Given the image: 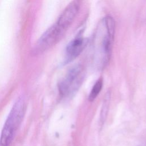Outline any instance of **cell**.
<instances>
[{"label":"cell","mask_w":146,"mask_h":146,"mask_svg":"<svg viewBox=\"0 0 146 146\" xmlns=\"http://www.w3.org/2000/svg\"><path fill=\"white\" fill-rule=\"evenodd\" d=\"M110 100V93L108 92L106 93V96L104 97V99L103 102L101 112H100V122L102 125L103 124L107 117V115L108 110L109 108Z\"/></svg>","instance_id":"7"},{"label":"cell","mask_w":146,"mask_h":146,"mask_svg":"<svg viewBox=\"0 0 146 146\" xmlns=\"http://www.w3.org/2000/svg\"><path fill=\"white\" fill-rule=\"evenodd\" d=\"M80 6V0H73L64 9L55 23L66 31L75 18Z\"/></svg>","instance_id":"5"},{"label":"cell","mask_w":146,"mask_h":146,"mask_svg":"<svg viewBox=\"0 0 146 146\" xmlns=\"http://www.w3.org/2000/svg\"><path fill=\"white\" fill-rule=\"evenodd\" d=\"M115 22L110 16L104 17L98 23L93 36L95 54L100 66L108 64L111 54L115 34Z\"/></svg>","instance_id":"1"},{"label":"cell","mask_w":146,"mask_h":146,"mask_svg":"<svg viewBox=\"0 0 146 146\" xmlns=\"http://www.w3.org/2000/svg\"><path fill=\"white\" fill-rule=\"evenodd\" d=\"M26 108L25 99L19 98L15 103L3 125L1 136L0 146H10L20 125Z\"/></svg>","instance_id":"2"},{"label":"cell","mask_w":146,"mask_h":146,"mask_svg":"<svg viewBox=\"0 0 146 146\" xmlns=\"http://www.w3.org/2000/svg\"><path fill=\"white\" fill-rule=\"evenodd\" d=\"M84 78L83 68L77 64L71 68L58 84L59 92L63 97L73 94L80 87Z\"/></svg>","instance_id":"3"},{"label":"cell","mask_w":146,"mask_h":146,"mask_svg":"<svg viewBox=\"0 0 146 146\" xmlns=\"http://www.w3.org/2000/svg\"><path fill=\"white\" fill-rule=\"evenodd\" d=\"M66 31L56 23H54L40 36L36 46V50L42 52L54 46L60 40Z\"/></svg>","instance_id":"4"},{"label":"cell","mask_w":146,"mask_h":146,"mask_svg":"<svg viewBox=\"0 0 146 146\" xmlns=\"http://www.w3.org/2000/svg\"><path fill=\"white\" fill-rule=\"evenodd\" d=\"M103 87V79L102 78L99 79L93 86L91 91L88 96V100L90 102L94 101L97 96L100 93Z\"/></svg>","instance_id":"8"},{"label":"cell","mask_w":146,"mask_h":146,"mask_svg":"<svg viewBox=\"0 0 146 146\" xmlns=\"http://www.w3.org/2000/svg\"><path fill=\"white\" fill-rule=\"evenodd\" d=\"M87 43V39L83 36L81 33H79L66 47L65 63H68L76 58L83 51Z\"/></svg>","instance_id":"6"}]
</instances>
